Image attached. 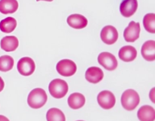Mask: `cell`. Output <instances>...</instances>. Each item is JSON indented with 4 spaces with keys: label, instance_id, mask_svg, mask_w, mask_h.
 <instances>
[{
    "label": "cell",
    "instance_id": "23",
    "mask_svg": "<svg viewBox=\"0 0 155 121\" xmlns=\"http://www.w3.org/2000/svg\"><path fill=\"white\" fill-rule=\"evenodd\" d=\"M5 87V83H4V80H2L1 77H0V92L4 89Z\"/></svg>",
    "mask_w": 155,
    "mask_h": 121
},
{
    "label": "cell",
    "instance_id": "10",
    "mask_svg": "<svg viewBox=\"0 0 155 121\" xmlns=\"http://www.w3.org/2000/svg\"><path fill=\"white\" fill-rule=\"evenodd\" d=\"M137 8V0H124L120 6V11L124 17L130 18L136 13Z\"/></svg>",
    "mask_w": 155,
    "mask_h": 121
},
{
    "label": "cell",
    "instance_id": "21",
    "mask_svg": "<svg viewBox=\"0 0 155 121\" xmlns=\"http://www.w3.org/2000/svg\"><path fill=\"white\" fill-rule=\"evenodd\" d=\"M143 25L145 30L151 33H155V15L147 14L143 18Z\"/></svg>",
    "mask_w": 155,
    "mask_h": 121
},
{
    "label": "cell",
    "instance_id": "17",
    "mask_svg": "<svg viewBox=\"0 0 155 121\" xmlns=\"http://www.w3.org/2000/svg\"><path fill=\"white\" fill-rule=\"evenodd\" d=\"M68 103L71 108L77 110V109H80L83 107L86 103V98L83 94L75 92V93L71 94L68 97Z\"/></svg>",
    "mask_w": 155,
    "mask_h": 121
},
{
    "label": "cell",
    "instance_id": "1",
    "mask_svg": "<svg viewBox=\"0 0 155 121\" xmlns=\"http://www.w3.org/2000/svg\"><path fill=\"white\" fill-rule=\"evenodd\" d=\"M48 96L45 91L41 88H36L33 89L28 95L27 103L32 108L39 109L45 105Z\"/></svg>",
    "mask_w": 155,
    "mask_h": 121
},
{
    "label": "cell",
    "instance_id": "22",
    "mask_svg": "<svg viewBox=\"0 0 155 121\" xmlns=\"http://www.w3.org/2000/svg\"><path fill=\"white\" fill-rule=\"evenodd\" d=\"M14 59L12 56L3 55L0 57V71L2 72H7L11 70L13 68Z\"/></svg>",
    "mask_w": 155,
    "mask_h": 121
},
{
    "label": "cell",
    "instance_id": "3",
    "mask_svg": "<svg viewBox=\"0 0 155 121\" xmlns=\"http://www.w3.org/2000/svg\"><path fill=\"white\" fill-rule=\"evenodd\" d=\"M50 94L54 98H62L68 92V85L66 81L61 79H54L48 86Z\"/></svg>",
    "mask_w": 155,
    "mask_h": 121
},
{
    "label": "cell",
    "instance_id": "25",
    "mask_svg": "<svg viewBox=\"0 0 155 121\" xmlns=\"http://www.w3.org/2000/svg\"><path fill=\"white\" fill-rule=\"evenodd\" d=\"M37 2H39V1H45V2H52L53 0H36Z\"/></svg>",
    "mask_w": 155,
    "mask_h": 121
},
{
    "label": "cell",
    "instance_id": "11",
    "mask_svg": "<svg viewBox=\"0 0 155 121\" xmlns=\"http://www.w3.org/2000/svg\"><path fill=\"white\" fill-rule=\"evenodd\" d=\"M86 80L91 83L96 84L101 82L104 78V73L101 68L98 67H91L88 68L85 74Z\"/></svg>",
    "mask_w": 155,
    "mask_h": 121
},
{
    "label": "cell",
    "instance_id": "12",
    "mask_svg": "<svg viewBox=\"0 0 155 121\" xmlns=\"http://www.w3.org/2000/svg\"><path fill=\"white\" fill-rule=\"evenodd\" d=\"M118 55L123 61L131 62L137 57V50L131 45H125L119 50Z\"/></svg>",
    "mask_w": 155,
    "mask_h": 121
},
{
    "label": "cell",
    "instance_id": "6",
    "mask_svg": "<svg viewBox=\"0 0 155 121\" xmlns=\"http://www.w3.org/2000/svg\"><path fill=\"white\" fill-rule=\"evenodd\" d=\"M99 64L107 70H114L117 67V60L113 54L110 52H101L98 57Z\"/></svg>",
    "mask_w": 155,
    "mask_h": 121
},
{
    "label": "cell",
    "instance_id": "24",
    "mask_svg": "<svg viewBox=\"0 0 155 121\" xmlns=\"http://www.w3.org/2000/svg\"><path fill=\"white\" fill-rule=\"evenodd\" d=\"M0 121H9V119L6 116H3V115H0Z\"/></svg>",
    "mask_w": 155,
    "mask_h": 121
},
{
    "label": "cell",
    "instance_id": "4",
    "mask_svg": "<svg viewBox=\"0 0 155 121\" xmlns=\"http://www.w3.org/2000/svg\"><path fill=\"white\" fill-rule=\"evenodd\" d=\"M56 70L60 75L63 77H71L77 72V67L75 62L70 59H63L56 65Z\"/></svg>",
    "mask_w": 155,
    "mask_h": 121
},
{
    "label": "cell",
    "instance_id": "20",
    "mask_svg": "<svg viewBox=\"0 0 155 121\" xmlns=\"http://www.w3.org/2000/svg\"><path fill=\"white\" fill-rule=\"evenodd\" d=\"M47 121H66L64 114L58 108L53 107L49 109L46 113Z\"/></svg>",
    "mask_w": 155,
    "mask_h": 121
},
{
    "label": "cell",
    "instance_id": "9",
    "mask_svg": "<svg viewBox=\"0 0 155 121\" xmlns=\"http://www.w3.org/2000/svg\"><path fill=\"white\" fill-rule=\"evenodd\" d=\"M140 30V24L131 21L124 32V39L128 42H134L139 38Z\"/></svg>",
    "mask_w": 155,
    "mask_h": 121
},
{
    "label": "cell",
    "instance_id": "13",
    "mask_svg": "<svg viewBox=\"0 0 155 121\" xmlns=\"http://www.w3.org/2000/svg\"><path fill=\"white\" fill-rule=\"evenodd\" d=\"M68 25L74 29H83L87 26L88 20L84 16L79 14L70 15L67 19Z\"/></svg>",
    "mask_w": 155,
    "mask_h": 121
},
{
    "label": "cell",
    "instance_id": "7",
    "mask_svg": "<svg viewBox=\"0 0 155 121\" xmlns=\"http://www.w3.org/2000/svg\"><path fill=\"white\" fill-rule=\"evenodd\" d=\"M98 103L103 109H111L116 103V98L111 92L107 90L101 91L97 97Z\"/></svg>",
    "mask_w": 155,
    "mask_h": 121
},
{
    "label": "cell",
    "instance_id": "26",
    "mask_svg": "<svg viewBox=\"0 0 155 121\" xmlns=\"http://www.w3.org/2000/svg\"><path fill=\"white\" fill-rule=\"evenodd\" d=\"M77 121H83V120H77Z\"/></svg>",
    "mask_w": 155,
    "mask_h": 121
},
{
    "label": "cell",
    "instance_id": "8",
    "mask_svg": "<svg viewBox=\"0 0 155 121\" xmlns=\"http://www.w3.org/2000/svg\"><path fill=\"white\" fill-rule=\"evenodd\" d=\"M118 32L111 25L105 26L101 31V39L107 45H113L118 39Z\"/></svg>",
    "mask_w": 155,
    "mask_h": 121
},
{
    "label": "cell",
    "instance_id": "18",
    "mask_svg": "<svg viewBox=\"0 0 155 121\" xmlns=\"http://www.w3.org/2000/svg\"><path fill=\"white\" fill-rule=\"evenodd\" d=\"M18 8L17 0H0V12L3 15L15 13Z\"/></svg>",
    "mask_w": 155,
    "mask_h": 121
},
{
    "label": "cell",
    "instance_id": "2",
    "mask_svg": "<svg viewBox=\"0 0 155 121\" xmlns=\"http://www.w3.org/2000/svg\"><path fill=\"white\" fill-rule=\"evenodd\" d=\"M140 102V97L133 89H127L121 96V104L127 110H133Z\"/></svg>",
    "mask_w": 155,
    "mask_h": 121
},
{
    "label": "cell",
    "instance_id": "16",
    "mask_svg": "<svg viewBox=\"0 0 155 121\" xmlns=\"http://www.w3.org/2000/svg\"><path fill=\"white\" fill-rule=\"evenodd\" d=\"M137 115L140 121H154V108L150 105H144L138 110Z\"/></svg>",
    "mask_w": 155,
    "mask_h": 121
},
{
    "label": "cell",
    "instance_id": "14",
    "mask_svg": "<svg viewBox=\"0 0 155 121\" xmlns=\"http://www.w3.org/2000/svg\"><path fill=\"white\" fill-rule=\"evenodd\" d=\"M141 53L144 58L148 61L155 60V41L148 40L142 45Z\"/></svg>",
    "mask_w": 155,
    "mask_h": 121
},
{
    "label": "cell",
    "instance_id": "5",
    "mask_svg": "<svg viewBox=\"0 0 155 121\" xmlns=\"http://www.w3.org/2000/svg\"><path fill=\"white\" fill-rule=\"evenodd\" d=\"M17 67H18V70L20 74L25 76V77H28L34 73L36 65H35L34 60L31 57H24L20 59L19 61L18 62Z\"/></svg>",
    "mask_w": 155,
    "mask_h": 121
},
{
    "label": "cell",
    "instance_id": "19",
    "mask_svg": "<svg viewBox=\"0 0 155 121\" xmlns=\"http://www.w3.org/2000/svg\"><path fill=\"white\" fill-rule=\"evenodd\" d=\"M17 27V21L12 17H8L2 20L0 22V30L5 33H10L15 30Z\"/></svg>",
    "mask_w": 155,
    "mask_h": 121
},
{
    "label": "cell",
    "instance_id": "15",
    "mask_svg": "<svg viewBox=\"0 0 155 121\" xmlns=\"http://www.w3.org/2000/svg\"><path fill=\"white\" fill-rule=\"evenodd\" d=\"M2 49L5 51H14L18 48L19 42L16 36H7L2 38L0 42Z\"/></svg>",
    "mask_w": 155,
    "mask_h": 121
}]
</instances>
